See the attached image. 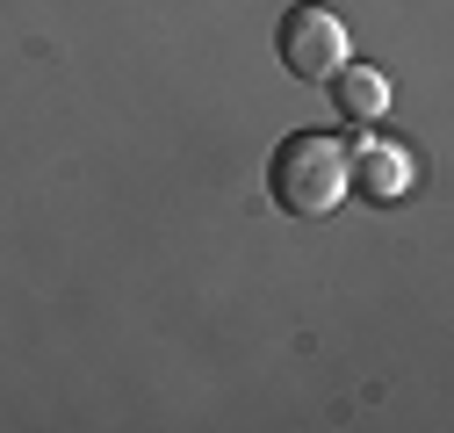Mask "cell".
I'll list each match as a JSON object with an SVG mask.
<instances>
[{"instance_id": "6da1fadb", "label": "cell", "mask_w": 454, "mask_h": 433, "mask_svg": "<svg viewBox=\"0 0 454 433\" xmlns=\"http://www.w3.org/2000/svg\"><path fill=\"white\" fill-rule=\"evenodd\" d=\"M267 188L289 216H325L354 195V152L332 130H289L267 159Z\"/></svg>"}, {"instance_id": "7a4b0ae2", "label": "cell", "mask_w": 454, "mask_h": 433, "mask_svg": "<svg viewBox=\"0 0 454 433\" xmlns=\"http://www.w3.org/2000/svg\"><path fill=\"white\" fill-rule=\"evenodd\" d=\"M274 51H281V66H289L296 80H332L339 66L354 59V36H347V22H339L332 8L303 0V8H289V15H281Z\"/></svg>"}, {"instance_id": "3957f363", "label": "cell", "mask_w": 454, "mask_h": 433, "mask_svg": "<svg viewBox=\"0 0 454 433\" xmlns=\"http://www.w3.org/2000/svg\"><path fill=\"white\" fill-rule=\"evenodd\" d=\"M411 152H396V145H382V138H368L361 152H354V188L368 195V202H396V195H411Z\"/></svg>"}, {"instance_id": "277c9868", "label": "cell", "mask_w": 454, "mask_h": 433, "mask_svg": "<svg viewBox=\"0 0 454 433\" xmlns=\"http://www.w3.org/2000/svg\"><path fill=\"white\" fill-rule=\"evenodd\" d=\"M332 108L347 123H382V108H389V80L375 66H339L332 73Z\"/></svg>"}]
</instances>
